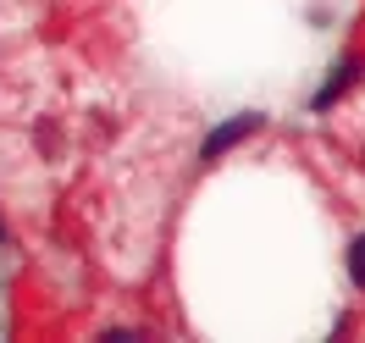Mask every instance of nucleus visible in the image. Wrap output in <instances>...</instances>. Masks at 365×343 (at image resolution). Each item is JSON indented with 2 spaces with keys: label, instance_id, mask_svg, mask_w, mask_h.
Instances as JSON below:
<instances>
[{
  "label": "nucleus",
  "instance_id": "3",
  "mask_svg": "<svg viewBox=\"0 0 365 343\" xmlns=\"http://www.w3.org/2000/svg\"><path fill=\"white\" fill-rule=\"evenodd\" d=\"M349 277L365 288V238H354V250H349Z\"/></svg>",
  "mask_w": 365,
  "mask_h": 343
},
{
  "label": "nucleus",
  "instance_id": "2",
  "mask_svg": "<svg viewBox=\"0 0 365 343\" xmlns=\"http://www.w3.org/2000/svg\"><path fill=\"white\" fill-rule=\"evenodd\" d=\"M349 83H354V67H338V78H332V83L321 89V106H327V100H338V94L349 89Z\"/></svg>",
  "mask_w": 365,
  "mask_h": 343
},
{
  "label": "nucleus",
  "instance_id": "1",
  "mask_svg": "<svg viewBox=\"0 0 365 343\" xmlns=\"http://www.w3.org/2000/svg\"><path fill=\"white\" fill-rule=\"evenodd\" d=\"M255 128H260V116H238V122H227L216 138H205V160H216L222 150H232V144H238V138H250Z\"/></svg>",
  "mask_w": 365,
  "mask_h": 343
}]
</instances>
